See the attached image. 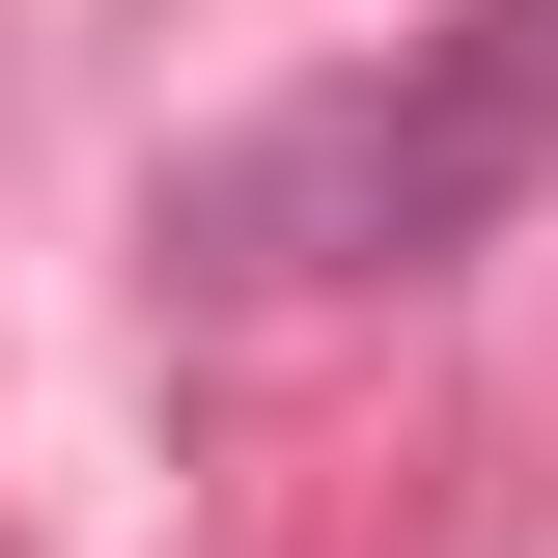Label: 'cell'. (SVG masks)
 I'll return each instance as SVG.
<instances>
[{
  "mask_svg": "<svg viewBox=\"0 0 558 558\" xmlns=\"http://www.w3.org/2000/svg\"><path fill=\"white\" fill-rule=\"evenodd\" d=\"M531 196H558V0H447L391 57L223 112L140 196V252H168V307H391V279H475Z\"/></svg>",
  "mask_w": 558,
  "mask_h": 558,
  "instance_id": "6da1fadb",
  "label": "cell"
}]
</instances>
